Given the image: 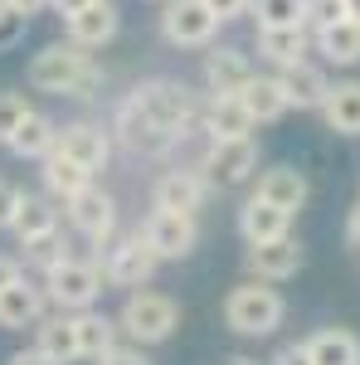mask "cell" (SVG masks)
Segmentation results:
<instances>
[{
  "instance_id": "cell-1",
  "label": "cell",
  "mask_w": 360,
  "mask_h": 365,
  "mask_svg": "<svg viewBox=\"0 0 360 365\" xmlns=\"http://www.w3.org/2000/svg\"><path fill=\"white\" fill-rule=\"evenodd\" d=\"M200 108H205V103H200L185 83L156 78V83L137 88V93L122 103L117 132H122V141H127L132 151H146V156H151V151H166L180 132L200 127Z\"/></svg>"
},
{
  "instance_id": "cell-2",
  "label": "cell",
  "mask_w": 360,
  "mask_h": 365,
  "mask_svg": "<svg viewBox=\"0 0 360 365\" xmlns=\"http://www.w3.org/2000/svg\"><path fill=\"white\" fill-rule=\"evenodd\" d=\"M25 78L34 93H54V98H93L103 88V68L93 63L88 49L68 44V39H54L44 44L39 54L29 58Z\"/></svg>"
},
{
  "instance_id": "cell-3",
  "label": "cell",
  "mask_w": 360,
  "mask_h": 365,
  "mask_svg": "<svg viewBox=\"0 0 360 365\" xmlns=\"http://www.w3.org/2000/svg\"><path fill=\"white\" fill-rule=\"evenodd\" d=\"M180 327V307H175V297L166 292H151V287H137V292H127V302L117 312V331L132 341V346H161Z\"/></svg>"
},
{
  "instance_id": "cell-4",
  "label": "cell",
  "mask_w": 360,
  "mask_h": 365,
  "mask_svg": "<svg viewBox=\"0 0 360 365\" xmlns=\"http://www.w3.org/2000/svg\"><path fill=\"white\" fill-rule=\"evenodd\" d=\"M282 317H287V302H282V292H277L273 282L249 278L224 297V322L239 336H273L277 327H282Z\"/></svg>"
},
{
  "instance_id": "cell-5",
  "label": "cell",
  "mask_w": 360,
  "mask_h": 365,
  "mask_svg": "<svg viewBox=\"0 0 360 365\" xmlns=\"http://www.w3.org/2000/svg\"><path fill=\"white\" fill-rule=\"evenodd\" d=\"M44 292H49V307L58 312H88L98 297H103V263H93V258H68V263H58L54 273H44Z\"/></svg>"
},
{
  "instance_id": "cell-6",
  "label": "cell",
  "mask_w": 360,
  "mask_h": 365,
  "mask_svg": "<svg viewBox=\"0 0 360 365\" xmlns=\"http://www.w3.org/2000/svg\"><path fill=\"white\" fill-rule=\"evenodd\" d=\"M200 175L210 190H239L258 175V141L244 137V141H210V151L200 156Z\"/></svg>"
},
{
  "instance_id": "cell-7",
  "label": "cell",
  "mask_w": 360,
  "mask_h": 365,
  "mask_svg": "<svg viewBox=\"0 0 360 365\" xmlns=\"http://www.w3.org/2000/svg\"><path fill=\"white\" fill-rule=\"evenodd\" d=\"M220 34V15L205 0H166L161 5V39L170 49H210Z\"/></svg>"
},
{
  "instance_id": "cell-8",
  "label": "cell",
  "mask_w": 360,
  "mask_h": 365,
  "mask_svg": "<svg viewBox=\"0 0 360 365\" xmlns=\"http://www.w3.org/2000/svg\"><path fill=\"white\" fill-rule=\"evenodd\" d=\"M63 215H68V225L78 239H88L93 249H108L112 239H117V200L103 190V185H88L78 195L63 205Z\"/></svg>"
},
{
  "instance_id": "cell-9",
  "label": "cell",
  "mask_w": 360,
  "mask_h": 365,
  "mask_svg": "<svg viewBox=\"0 0 360 365\" xmlns=\"http://www.w3.org/2000/svg\"><path fill=\"white\" fill-rule=\"evenodd\" d=\"M156 268H161V258L146 249L141 234H127V239L108 244V258H103V278H108L112 287H127V292L146 287V282L156 278Z\"/></svg>"
},
{
  "instance_id": "cell-10",
  "label": "cell",
  "mask_w": 360,
  "mask_h": 365,
  "mask_svg": "<svg viewBox=\"0 0 360 365\" xmlns=\"http://www.w3.org/2000/svg\"><path fill=\"white\" fill-rule=\"evenodd\" d=\"M141 239H146V249L156 253L161 263L170 258H190L195 244H200V225H195L190 215H170V210H151L137 229Z\"/></svg>"
},
{
  "instance_id": "cell-11",
  "label": "cell",
  "mask_w": 360,
  "mask_h": 365,
  "mask_svg": "<svg viewBox=\"0 0 360 365\" xmlns=\"http://www.w3.org/2000/svg\"><path fill=\"white\" fill-rule=\"evenodd\" d=\"M205 200H210V185H205V175L200 170H161L156 175V185H151V210H170V215H200L205 210Z\"/></svg>"
},
{
  "instance_id": "cell-12",
  "label": "cell",
  "mask_w": 360,
  "mask_h": 365,
  "mask_svg": "<svg viewBox=\"0 0 360 365\" xmlns=\"http://www.w3.org/2000/svg\"><path fill=\"white\" fill-rule=\"evenodd\" d=\"M54 151L68 156V161H78L88 175H98L112 161V137L103 132V122H68V127H58Z\"/></svg>"
},
{
  "instance_id": "cell-13",
  "label": "cell",
  "mask_w": 360,
  "mask_h": 365,
  "mask_svg": "<svg viewBox=\"0 0 360 365\" xmlns=\"http://www.w3.org/2000/svg\"><path fill=\"white\" fill-rule=\"evenodd\" d=\"M244 268H249L253 282H287V278H297V268H302V244L292 234H282L273 244H249Z\"/></svg>"
},
{
  "instance_id": "cell-14",
  "label": "cell",
  "mask_w": 360,
  "mask_h": 365,
  "mask_svg": "<svg viewBox=\"0 0 360 365\" xmlns=\"http://www.w3.org/2000/svg\"><path fill=\"white\" fill-rule=\"evenodd\" d=\"M253 127L258 122L239 103V93H210L200 108V132H210V141H244L253 137Z\"/></svg>"
},
{
  "instance_id": "cell-15",
  "label": "cell",
  "mask_w": 360,
  "mask_h": 365,
  "mask_svg": "<svg viewBox=\"0 0 360 365\" xmlns=\"http://www.w3.org/2000/svg\"><path fill=\"white\" fill-rule=\"evenodd\" d=\"M117 29H122L117 5H112V0H93L88 10H78V15H68V20H63V39L93 54V49H103V44L117 39Z\"/></svg>"
},
{
  "instance_id": "cell-16",
  "label": "cell",
  "mask_w": 360,
  "mask_h": 365,
  "mask_svg": "<svg viewBox=\"0 0 360 365\" xmlns=\"http://www.w3.org/2000/svg\"><path fill=\"white\" fill-rule=\"evenodd\" d=\"M44 317H49V292H44V282L20 278V282H10V287L0 292V327H5V331L39 327Z\"/></svg>"
},
{
  "instance_id": "cell-17",
  "label": "cell",
  "mask_w": 360,
  "mask_h": 365,
  "mask_svg": "<svg viewBox=\"0 0 360 365\" xmlns=\"http://www.w3.org/2000/svg\"><path fill=\"white\" fill-rule=\"evenodd\" d=\"M277 83H282L287 103H292L297 113H322V103H326V93H331L326 68H322V63H312V58L292 63V68H282V73H277Z\"/></svg>"
},
{
  "instance_id": "cell-18",
  "label": "cell",
  "mask_w": 360,
  "mask_h": 365,
  "mask_svg": "<svg viewBox=\"0 0 360 365\" xmlns=\"http://www.w3.org/2000/svg\"><path fill=\"white\" fill-rule=\"evenodd\" d=\"M258 73L253 68V58L244 49H234V44H224V49H205V88L210 93H244L249 78Z\"/></svg>"
},
{
  "instance_id": "cell-19",
  "label": "cell",
  "mask_w": 360,
  "mask_h": 365,
  "mask_svg": "<svg viewBox=\"0 0 360 365\" xmlns=\"http://www.w3.org/2000/svg\"><path fill=\"white\" fill-rule=\"evenodd\" d=\"M239 234H244V244H273L282 234H292V215L268 205V200L249 195L239 205Z\"/></svg>"
},
{
  "instance_id": "cell-20",
  "label": "cell",
  "mask_w": 360,
  "mask_h": 365,
  "mask_svg": "<svg viewBox=\"0 0 360 365\" xmlns=\"http://www.w3.org/2000/svg\"><path fill=\"white\" fill-rule=\"evenodd\" d=\"M253 49H258V58H268L277 73H282V68H292V63H302V58L312 54V29H307V25H292V29H258Z\"/></svg>"
},
{
  "instance_id": "cell-21",
  "label": "cell",
  "mask_w": 360,
  "mask_h": 365,
  "mask_svg": "<svg viewBox=\"0 0 360 365\" xmlns=\"http://www.w3.org/2000/svg\"><path fill=\"white\" fill-rule=\"evenodd\" d=\"M253 195L277 205V210H287V215H297L307 205V195H312V185H307V175L297 166H268L258 175V190Z\"/></svg>"
},
{
  "instance_id": "cell-22",
  "label": "cell",
  "mask_w": 360,
  "mask_h": 365,
  "mask_svg": "<svg viewBox=\"0 0 360 365\" xmlns=\"http://www.w3.org/2000/svg\"><path fill=\"white\" fill-rule=\"evenodd\" d=\"M322 122L336 137H360V78H336L322 103Z\"/></svg>"
},
{
  "instance_id": "cell-23",
  "label": "cell",
  "mask_w": 360,
  "mask_h": 365,
  "mask_svg": "<svg viewBox=\"0 0 360 365\" xmlns=\"http://www.w3.org/2000/svg\"><path fill=\"white\" fill-rule=\"evenodd\" d=\"M39 180H44V195L54 200V205H68L78 190H88V185H93V175H88L78 161L58 156V151H49V156L39 161Z\"/></svg>"
},
{
  "instance_id": "cell-24",
  "label": "cell",
  "mask_w": 360,
  "mask_h": 365,
  "mask_svg": "<svg viewBox=\"0 0 360 365\" xmlns=\"http://www.w3.org/2000/svg\"><path fill=\"white\" fill-rule=\"evenodd\" d=\"M34 351H44L54 365L78 361V331H73V312H54L34 327Z\"/></svg>"
},
{
  "instance_id": "cell-25",
  "label": "cell",
  "mask_w": 360,
  "mask_h": 365,
  "mask_svg": "<svg viewBox=\"0 0 360 365\" xmlns=\"http://www.w3.org/2000/svg\"><path fill=\"white\" fill-rule=\"evenodd\" d=\"M239 103L249 108V117L258 122V127L292 113V103H287V93H282V83H277V73H253L249 88L239 93Z\"/></svg>"
},
{
  "instance_id": "cell-26",
  "label": "cell",
  "mask_w": 360,
  "mask_h": 365,
  "mask_svg": "<svg viewBox=\"0 0 360 365\" xmlns=\"http://www.w3.org/2000/svg\"><path fill=\"white\" fill-rule=\"evenodd\" d=\"M312 49L322 54V63L356 68L360 63V20H341V25H331V29H317V34H312Z\"/></svg>"
},
{
  "instance_id": "cell-27",
  "label": "cell",
  "mask_w": 360,
  "mask_h": 365,
  "mask_svg": "<svg viewBox=\"0 0 360 365\" xmlns=\"http://www.w3.org/2000/svg\"><path fill=\"white\" fill-rule=\"evenodd\" d=\"M73 331H78V361H98V356H108L112 346H117V317L108 312H73Z\"/></svg>"
},
{
  "instance_id": "cell-28",
  "label": "cell",
  "mask_w": 360,
  "mask_h": 365,
  "mask_svg": "<svg viewBox=\"0 0 360 365\" xmlns=\"http://www.w3.org/2000/svg\"><path fill=\"white\" fill-rule=\"evenodd\" d=\"M307 356L312 365H360V336L346 327H322L307 336Z\"/></svg>"
},
{
  "instance_id": "cell-29",
  "label": "cell",
  "mask_w": 360,
  "mask_h": 365,
  "mask_svg": "<svg viewBox=\"0 0 360 365\" xmlns=\"http://www.w3.org/2000/svg\"><path fill=\"white\" fill-rule=\"evenodd\" d=\"M54 141H58V122L54 117L29 113L25 122H20V132L10 137V151H15L20 161H44V156L54 151Z\"/></svg>"
},
{
  "instance_id": "cell-30",
  "label": "cell",
  "mask_w": 360,
  "mask_h": 365,
  "mask_svg": "<svg viewBox=\"0 0 360 365\" xmlns=\"http://www.w3.org/2000/svg\"><path fill=\"white\" fill-rule=\"evenodd\" d=\"M58 229V205L49 195H25V210H20V220H15V239L29 244V239H39V234H54Z\"/></svg>"
},
{
  "instance_id": "cell-31",
  "label": "cell",
  "mask_w": 360,
  "mask_h": 365,
  "mask_svg": "<svg viewBox=\"0 0 360 365\" xmlns=\"http://www.w3.org/2000/svg\"><path fill=\"white\" fill-rule=\"evenodd\" d=\"M20 249H25V258H20V263H25V268H34L39 278H44V273H54L58 263H68V258H73V253H68V239H63V229L39 234V239L20 244Z\"/></svg>"
},
{
  "instance_id": "cell-32",
  "label": "cell",
  "mask_w": 360,
  "mask_h": 365,
  "mask_svg": "<svg viewBox=\"0 0 360 365\" xmlns=\"http://www.w3.org/2000/svg\"><path fill=\"white\" fill-rule=\"evenodd\" d=\"M249 15L258 29H292L307 25V0H253Z\"/></svg>"
},
{
  "instance_id": "cell-33",
  "label": "cell",
  "mask_w": 360,
  "mask_h": 365,
  "mask_svg": "<svg viewBox=\"0 0 360 365\" xmlns=\"http://www.w3.org/2000/svg\"><path fill=\"white\" fill-rule=\"evenodd\" d=\"M34 113L25 93H0V146H10V137L20 132V122Z\"/></svg>"
},
{
  "instance_id": "cell-34",
  "label": "cell",
  "mask_w": 360,
  "mask_h": 365,
  "mask_svg": "<svg viewBox=\"0 0 360 365\" xmlns=\"http://www.w3.org/2000/svg\"><path fill=\"white\" fill-rule=\"evenodd\" d=\"M341 20H351V15H346V0H307V29H312V34L341 25Z\"/></svg>"
},
{
  "instance_id": "cell-35",
  "label": "cell",
  "mask_w": 360,
  "mask_h": 365,
  "mask_svg": "<svg viewBox=\"0 0 360 365\" xmlns=\"http://www.w3.org/2000/svg\"><path fill=\"white\" fill-rule=\"evenodd\" d=\"M25 29H29V15H20L10 0H0V54L15 49V44L25 39Z\"/></svg>"
},
{
  "instance_id": "cell-36",
  "label": "cell",
  "mask_w": 360,
  "mask_h": 365,
  "mask_svg": "<svg viewBox=\"0 0 360 365\" xmlns=\"http://www.w3.org/2000/svg\"><path fill=\"white\" fill-rule=\"evenodd\" d=\"M20 210H25V190L15 180H0V229H15Z\"/></svg>"
},
{
  "instance_id": "cell-37",
  "label": "cell",
  "mask_w": 360,
  "mask_h": 365,
  "mask_svg": "<svg viewBox=\"0 0 360 365\" xmlns=\"http://www.w3.org/2000/svg\"><path fill=\"white\" fill-rule=\"evenodd\" d=\"M98 365H151V356H146L141 346H132V341H127V346L117 341L108 356H98Z\"/></svg>"
},
{
  "instance_id": "cell-38",
  "label": "cell",
  "mask_w": 360,
  "mask_h": 365,
  "mask_svg": "<svg viewBox=\"0 0 360 365\" xmlns=\"http://www.w3.org/2000/svg\"><path fill=\"white\" fill-rule=\"evenodd\" d=\"M268 365H312V356H307V341H287V346H277Z\"/></svg>"
},
{
  "instance_id": "cell-39",
  "label": "cell",
  "mask_w": 360,
  "mask_h": 365,
  "mask_svg": "<svg viewBox=\"0 0 360 365\" xmlns=\"http://www.w3.org/2000/svg\"><path fill=\"white\" fill-rule=\"evenodd\" d=\"M205 5L220 15V25H229V20H244V15H249L253 0H205Z\"/></svg>"
},
{
  "instance_id": "cell-40",
  "label": "cell",
  "mask_w": 360,
  "mask_h": 365,
  "mask_svg": "<svg viewBox=\"0 0 360 365\" xmlns=\"http://www.w3.org/2000/svg\"><path fill=\"white\" fill-rule=\"evenodd\" d=\"M25 278V263L15 258V253H0V292L10 287V282H20Z\"/></svg>"
},
{
  "instance_id": "cell-41",
  "label": "cell",
  "mask_w": 360,
  "mask_h": 365,
  "mask_svg": "<svg viewBox=\"0 0 360 365\" xmlns=\"http://www.w3.org/2000/svg\"><path fill=\"white\" fill-rule=\"evenodd\" d=\"M93 0H49V10H54L58 20H68V15H78V10H88Z\"/></svg>"
},
{
  "instance_id": "cell-42",
  "label": "cell",
  "mask_w": 360,
  "mask_h": 365,
  "mask_svg": "<svg viewBox=\"0 0 360 365\" xmlns=\"http://www.w3.org/2000/svg\"><path fill=\"white\" fill-rule=\"evenodd\" d=\"M346 244H351V249H360V200H356V210L346 215Z\"/></svg>"
},
{
  "instance_id": "cell-43",
  "label": "cell",
  "mask_w": 360,
  "mask_h": 365,
  "mask_svg": "<svg viewBox=\"0 0 360 365\" xmlns=\"http://www.w3.org/2000/svg\"><path fill=\"white\" fill-rule=\"evenodd\" d=\"M10 365H54V361H49L44 351H34V346H29V351H20V356H10Z\"/></svg>"
},
{
  "instance_id": "cell-44",
  "label": "cell",
  "mask_w": 360,
  "mask_h": 365,
  "mask_svg": "<svg viewBox=\"0 0 360 365\" xmlns=\"http://www.w3.org/2000/svg\"><path fill=\"white\" fill-rule=\"evenodd\" d=\"M10 5H15L20 15H29V20H34L39 10H49V0H10Z\"/></svg>"
},
{
  "instance_id": "cell-45",
  "label": "cell",
  "mask_w": 360,
  "mask_h": 365,
  "mask_svg": "<svg viewBox=\"0 0 360 365\" xmlns=\"http://www.w3.org/2000/svg\"><path fill=\"white\" fill-rule=\"evenodd\" d=\"M224 365H263V361H253V356H234V361H224Z\"/></svg>"
},
{
  "instance_id": "cell-46",
  "label": "cell",
  "mask_w": 360,
  "mask_h": 365,
  "mask_svg": "<svg viewBox=\"0 0 360 365\" xmlns=\"http://www.w3.org/2000/svg\"><path fill=\"white\" fill-rule=\"evenodd\" d=\"M346 15H351V20H360V0H346Z\"/></svg>"
},
{
  "instance_id": "cell-47",
  "label": "cell",
  "mask_w": 360,
  "mask_h": 365,
  "mask_svg": "<svg viewBox=\"0 0 360 365\" xmlns=\"http://www.w3.org/2000/svg\"><path fill=\"white\" fill-rule=\"evenodd\" d=\"M156 5H166V0H156Z\"/></svg>"
}]
</instances>
